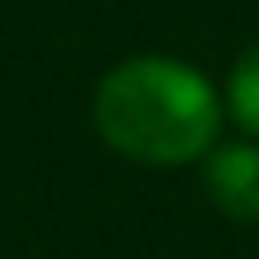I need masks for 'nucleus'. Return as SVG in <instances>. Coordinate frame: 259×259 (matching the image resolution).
I'll list each match as a JSON object with an SVG mask.
<instances>
[{
    "instance_id": "f257e3e1",
    "label": "nucleus",
    "mask_w": 259,
    "mask_h": 259,
    "mask_svg": "<svg viewBox=\"0 0 259 259\" xmlns=\"http://www.w3.org/2000/svg\"><path fill=\"white\" fill-rule=\"evenodd\" d=\"M221 115L226 101L216 96L211 77L163 53L115 63L92 96V125L106 149L149 168L206 158L221 135Z\"/></svg>"
},
{
    "instance_id": "f03ea898",
    "label": "nucleus",
    "mask_w": 259,
    "mask_h": 259,
    "mask_svg": "<svg viewBox=\"0 0 259 259\" xmlns=\"http://www.w3.org/2000/svg\"><path fill=\"white\" fill-rule=\"evenodd\" d=\"M206 197L221 206L231 221H259V144H211L202 168Z\"/></svg>"
},
{
    "instance_id": "7ed1b4c3",
    "label": "nucleus",
    "mask_w": 259,
    "mask_h": 259,
    "mask_svg": "<svg viewBox=\"0 0 259 259\" xmlns=\"http://www.w3.org/2000/svg\"><path fill=\"white\" fill-rule=\"evenodd\" d=\"M226 115L259 139V44L245 48L240 63L231 67V82H226Z\"/></svg>"
}]
</instances>
